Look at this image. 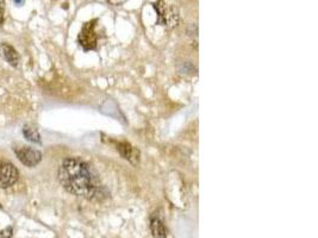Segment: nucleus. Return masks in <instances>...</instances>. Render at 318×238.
I'll return each mask as SVG.
<instances>
[{
    "label": "nucleus",
    "instance_id": "obj_12",
    "mask_svg": "<svg viewBox=\"0 0 318 238\" xmlns=\"http://www.w3.org/2000/svg\"><path fill=\"white\" fill-rule=\"evenodd\" d=\"M126 2H128V0H107V3H109V4L112 5V6L123 5V4H125Z\"/></svg>",
    "mask_w": 318,
    "mask_h": 238
},
{
    "label": "nucleus",
    "instance_id": "obj_3",
    "mask_svg": "<svg viewBox=\"0 0 318 238\" xmlns=\"http://www.w3.org/2000/svg\"><path fill=\"white\" fill-rule=\"evenodd\" d=\"M97 21H91L85 23L80 34H79L78 41L79 44L84 48V50H94L98 45V35L94 29H96Z\"/></svg>",
    "mask_w": 318,
    "mask_h": 238
},
{
    "label": "nucleus",
    "instance_id": "obj_13",
    "mask_svg": "<svg viewBox=\"0 0 318 238\" xmlns=\"http://www.w3.org/2000/svg\"><path fill=\"white\" fill-rule=\"evenodd\" d=\"M15 4L18 6H22L23 4H24V0H15Z\"/></svg>",
    "mask_w": 318,
    "mask_h": 238
},
{
    "label": "nucleus",
    "instance_id": "obj_11",
    "mask_svg": "<svg viewBox=\"0 0 318 238\" xmlns=\"http://www.w3.org/2000/svg\"><path fill=\"white\" fill-rule=\"evenodd\" d=\"M4 14H5V0H0V25L4 21Z\"/></svg>",
    "mask_w": 318,
    "mask_h": 238
},
{
    "label": "nucleus",
    "instance_id": "obj_5",
    "mask_svg": "<svg viewBox=\"0 0 318 238\" xmlns=\"http://www.w3.org/2000/svg\"><path fill=\"white\" fill-rule=\"evenodd\" d=\"M19 180V172L17 167L11 162L2 161L0 162V188L12 187Z\"/></svg>",
    "mask_w": 318,
    "mask_h": 238
},
{
    "label": "nucleus",
    "instance_id": "obj_8",
    "mask_svg": "<svg viewBox=\"0 0 318 238\" xmlns=\"http://www.w3.org/2000/svg\"><path fill=\"white\" fill-rule=\"evenodd\" d=\"M150 230H152L153 236L155 238H166L168 236V230H167L163 221L157 217H154L150 220Z\"/></svg>",
    "mask_w": 318,
    "mask_h": 238
},
{
    "label": "nucleus",
    "instance_id": "obj_2",
    "mask_svg": "<svg viewBox=\"0 0 318 238\" xmlns=\"http://www.w3.org/2000/svg\"><path fill=\"white\" fill-rule=\"evenodd\" d=\"M154 9L156 10L159 18H157V23L165 27L172 28L175 27L179 22V14L178 10L174 6L167 5L163 0H159V2L154 4Z\"/></svg>",
    "mask_w": 318,
    "mask_h": 238
},
{
    "label": "nucleus",
    "instance_id": "obj_9",
    "mask_svg": "<svg viewBox=\"0 0 318 238\" xmlns=\"http://www.w3.org/2000/svg\"><path fill=\"white\" fill-rule=\"evenodd\" d=\"M23 135L29 142L38 143V144L41 143V135H39L37 128L31 125V124H26L23 126Z\"/></svg>",
    "mask_w": 318,
    "mask_h": 238
},
{
    "label": "nucleus",
    "instance_id": "obj_7",
    "mask_svg": "<svg viewBox=\"0 0 318 238\" xmlns=\"http://www.w3.org/2000/svg\"><path fill=\"white\" fill-rule=\"evenodd\" d=\"M117 150L120 152V155H122L124 158L129 160V161L133 162V164L139 162V157H140L139 150H136L134 146H131L129 143H126V142L118 143Z\"/></svg>",
    "mask_w": 318,
    "mask_h": 238
},
{
    "label": "nucleus",
    "instance_id": "obj_4",
    "mask_svg": "<svg viewBox=\"0 0 318 238\" xmlns=\"http://www.w3.org/2000/svg\"><path fill=\"white\" fill-rule=\"evenodd\" d=\"M13 151H15L19 161L24 166H26V167H36L42 161V152L37 149L31 148V146H15Z\"/></svg>",
    "mask_w": 318,
    "mask_h": 238
},
{
    "label": "nucleus",
    "instance_id": "obj_10",
    "mask_svg": "<svg viewBox=\"0 0 318 238\" xmlns=\"http://www.w3.org/2000/svg\"><path fill=\"white\" fill-rule=\"evenodd\" d=\"M13 236V227L8 226L0 231V238H12Z\"/></svg>",
    "mask_w": 318,
    "mask_h": 238
},
{
    "label": "nucleus",
    "instance_id": "obj_6",
    "mask_svg": "<svg viewBox=\"0 0 318 238\" xmlns=\"http://www.w3.org/2000/svg\"><path fill=\"white\" fill-rule=\"evenodd\" d=\"M0 57L13 68L19 66V55L15 48L9 43H0Z\"/></svg>",
    "mask_w": 318,
    "mask_h": 238
},
{
    "label": "nucleus",
    "instance_id": "obj_1",
    "mask_svg": "<svg viewBox=\"0 0 318 238\" xmlns=\"http://www.w3.org/2000/svg\"><path fill=\"white\" fill-rule=\"evenodd\" d=\"M58 181L68 193L88 200H103L109 195L94 168L79 157H68L62 162Z\"/></svg>",
    "mask_w": 318,
    "mask_h": 238
}]
</instances>
